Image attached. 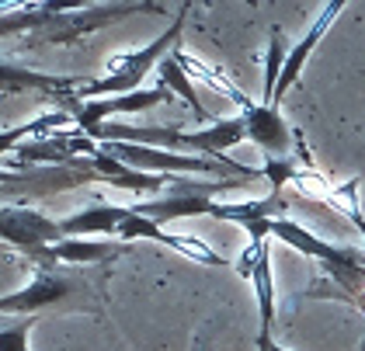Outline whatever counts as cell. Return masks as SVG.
Here are the masks:
<instances>
[{
    "label": "cell",
    "instance_id": "cell-1",
    "mask_svg": "<svg viewBox=\"0 0 365 351\" xmlns=\"http://www.w3.org/2000/svg\"><path fill=\"white\" fill-rule=\"evenodd\" d=\"M98 146L101 143H136V146H153V150H168V153H181V157H209L220 163H237L226 157L230 146H237L240 139H247L244 118H220L198 133H185V129H170V126H125V122H105L94 133H87Z\"/></svg>",
    "mask_w": 365,
    "mask_h": 351
},
{
    "label": "cell",
    "instance_id": "cell-2",
    "mask_svg": "<svg viewBox=\"0 0 365 351\" xmlns=\"http://www.w3.org/2000/svg\"><path fill=\"white\" fill-rule=\"evenodd\" d=\"M133 14H164L160 4L150 0H122V4H70V0H53L49 14L38 31H31L29 42L31 49L38 46H73L87 35H94L98 28H108L122 18Z\"/></svg>",
    "mask_w": 365,
    "mask_h": 351
},
{
    "label": "cell",
    "instance_id": "cell-3",
    "mask_svg": "<svg viewBox=\"0 0 365 351\" xmlns=\"http://www.w3.org/2000/svg\"><path fill=\"white\" fill-rule=\"evenodd\" d=\"M268 237H279L282 243L307 254L309 261H317L327 271V278L334 282V289L327 296L348 299V302H365V254L359 247H337V243L320 240L303 223H292V219H272Z\"/></svg>",
    "mask_w": 365,
    "mask_h": 351
},
{
    "label": "cell",
    "instance_id": "cell-4",
    "mask_svg": "<svg viewBox=\"0 0 365 351\" xmlns=\"http://www.w3.org/2000/svg\"><path fill=\"white\" fill-rule=\"evenodd\" d=\"M185 18H188V4L174 14L168 31H160L150 46H143L136 53L118 56L108 73L98 77V81H87L73 98L77 101H98V98H122V94H133V91H143V81L153 66H160L174 49H178V39H181V28H185Z\"/></svg>",
    "mask_w": 365,
    "mask_h": 351
},
{
    "label": "cell",
    "instance_id": "cell-5",
    "mask_svg": "<svg viewBox=\"0 0 365 351\" xmlns=\"http://www.w3.org/2000/svg\"><path fill=\"white\" fill-rule=\"evenodd\" d=\"M101 150L115 157L118 163L143 171V174H164V178H192V174H212V181H226L230 178H264L257 167H244V163H220L209 157H181V153H168V150H153V146H136V143H101Z\"/></svg>",
    "mask_w": 365,
    "mask_h": 351
},
{
    "label": "cell",
    "instance_id": "cell-6",
    "mask_svg": "<svg viewBox=\"0 0 365 351\" xmlns=\"http://www.w3.org/2000/svg\"><path fill=\"white\" fill-rule=\"evenodd\" d=\"M66 265H53V268H35L25 289L0 296V317H38L42 310H70L66 302L84 296V285L66 275Z\"/></svg>",
    "mask_w": 365,
    "mask_h": 351
},
{
    "label": "cell",
    "instance_id": "cell-7",
    "mask_svg": "<svg viewBox=\"0 0 365 351\" xmlns=\"http://www.w3.org/2000/svg\"><path fill=\"white\" fill-rule=\"evenodd\" d=\"M170 98V91L164 83L157 87H143V91H133V94H122V98H98V101H77L73 94L59 98L63 111L73 118V129L81 133H94L98 126H105L112 115H140L146 108H157Z\"/></svg>",
    "mask_w": 365,
    "mask_h": 351
},
{
    "label": "cell",
    "instance_id": "cell-8",
    "mask_svg": "<svg viewBox=\"0 0 365 351\" xmlns=\"http://www.w3.org/2000/svg\"><path fill=\"white\" fill-rule=\"evenodd\" d=\"M226 94L240 105V118H244L247 139L264 153V161H292V143H296V136L289 129V122L282 118L279 105L251 101V98H244V94L233 91V87H226Z\"/></svg>",
    "mask_w": 365,
    "mask_h": 351
},
{
    "label": "cell",
    "instance_id": "cell-9",
    "mask_svg": "<svg viewBox=\"0 0 365 351\" xmlns=\"http://www.w3.org/2000/svg\"><path fill=\"white\" fill-rule=\"evenodd\" d=\"M237 271L254 285V299H257V313H261V327H257V351L272 345L275 334V278H272V254H268V237H251V247L244 250V258L237 261Z\"/></svg>",
    "mask_w": 365,
    "mask_h": 351
},
{
    "label": "cell",
    "instance_id": "cell-10",
    "mask_svg": "<svg viewBox=\"0 0 365 351\" xmlns=\"http://www.w3.org/2000/svg\"><path fill=\"white\" fill-rule=\"evenodd\" d=\"M0 240L18 247L25 258H35L38 250L63 240V230L59 219H49L31 205H0Z\"/></svg>",
    "mask_w": 365,
    "mask_h": 351
},
{
    "label": "cell",
    "instance_id": "cell-11",
    "mask_svg": "<svg viewBox=\"0 0 365 351\" xmlns=\"http://www.w3.org/2000/svg\"><path fill=\"white\" fill-rule=\"evenodd\" d=\"M115 237L122 243L157 240V243H164V247H170V250H178V254L198 261V265H212V268H226V265H230L223 254H216L205 240H198V237H181V233H168V230H160V223H153V219H146V216H136L133 209H129V219L118 226Z\"/></svg>",
    "mask_w": 365,
    "mask_h": 351
},
{
    "label": "cell",
    "instance_id": "cell-12",
    "mask_svg": "<svg viewBox=\"0 0 365 351\" xmlns=\"http://www.w3.org/2000/svg\"><path fill=\"white\" fill-rule=\"evenodd\" d=\"M341 11H344V0H334V4H327L313 21H309V28L296 39V46L289 49V56H285V66H282V77H279V87H275V98H272V105H279L282 98L296 87V81L303 77V66H307V59L313 56V49L320 46V39L327 35V28L334 25L337 18H341Z\"/></svg>",
    "mask_w": 365,
    "mask_h": 351
},
{
    "label": "cell",
    "instance_id": "cell-13",
    "mask_svg": "<svg viewBox=\"0 0 365 351\" xmlns=\"http://www.w3.org/2000/svg\"><path fill=\"white\" fill-rule=\"evenodd\" d=\"M129 243L122 240H98V237H66L53 243L46 250H38L31 261L38 268H53V265H105L115 261L118 254H125Z\"/></svg>",
    "mask_w": 365,
    "mask_h": 351
},
{
    "label": "cell",
    "instance_id": "cell-14",
    "mask_svg": "<svg viewBox=\"0 0 365 351\" xmlns=\"http://www.w3.org/2000/svg\"><path fill=\"white\" fill-rule=\"evenodd\" d=\"M84 77H53V73H38V70H29V66H18V63H7L0 59V94H29V91H38L46 98H66V94H77L84 87Z\"/></svg>",
    "mask_w": 365,
    "mask_h": 351
},
{
    "label": "cell",
    "instance_id": "cell-15",
    "mask_svg": "<svg viewBox=\"0 0 365 351\" xmlns=\"http://www.w3.org/2000/svg\"><path fill=\"white\" fill-rule=\"evenodd\" d=\"M129 219V205H91L77 216L59 219V230H63V240L66 237H98L105 240L108 233H118V226Z\"/></svg>",
    "mask_w": 365,
    "mask_h": 351
},
{
    "label": "cell",
    "instance_id": "cell-16",
    "mask_svg": "<svg viewBox=\"0 0 365 351\" xmlns=\"http://www.w3.org/2000/svg\"><path fill=\"white\" fill-rule=\"evenodd\" d=\"M160 70V83L168 87V91H174V94H181L185 101H188V108H192V115H195L198 122H209V115H205V108H202V101H198L195 87H192V81H188V73H185V53L181 49H174V53L157 66Z\"/></svg>",
    "mask_w": 365,
    "mask_h": 351
},
{
    "label": "cell",
    "instance_id": "cell-17",
    "mask_svg": "<svg viewBox=\"0 0 365 351\" xmlns=\"http://www.w3.org/2000/svg\"><path fill=\"white\" fill-rule=\"evenodd\" d=\"M285 31L279 25H272V35H268V53H264V81H261V105H272L275 98V87H279L282 66H285Z\"/></svg>",
    "mask_w": 365,
    "mask_h": 351
},
{
    "label": "cell",
    "instance_id": "cell-18",
    "mask_svg": "<svg viewBox=\"0 0 365 351\" xmlns=\"http://www.w3.org/2000/svg\"><path fill=\"white\" fill-rule=\"evenodd\" d=\"M327 198L334 202L337 209L344 213V216L355 223V230L362 233V243H365V213H362V202H359V178H351V181H341L334 188L327 191ZM365 250V247H362Z\"/></svg>",
    "mask_w": 365,
    "mask_h": 351
},
{
    "label": "cell",
    "instance_id": "cell-19",
    "mask_svg": "<svg viewBox=\"0 0 365 351\" xmlns=\"http://www.w3.org/2000/svg\"><path fill=\"white\" fill-rule=\"evenodd\" d=\"M35 320L38 317H21L14 324L0 327V351H31L29 334H31V327H35Z\"/></svg>",
    "mask_w": 365,
    "mask_h": 351
},
{
    "label": "cell",
    "instance_id": "cell-20",
    "mask_svg": "<svg viewBox=\"0 0 365 351\" xmlns=\"http://www.w3.org/2000/svg\"><path fill=\"white\" fill-rule=\"evenodd\" d=\"M261 174L272 181V195H282L285 181H296V178H299V167L292 161H264Z\"/></svg>",
    "mask_w": 365,
    "mask_h": 351
},
{
    "label": "cell",
    "instance_id": "cell-21",
    "mask_svg": "<svg viewBox=\"0 0 365 351\" xmlns=\"http://www.w3.org/2000/svg\"><path fill=\"white\" fill-rule=\"evenodd\" d=\"M264 351H289V348H282V345H275V341H272V345H268Z\"/></svg>",
    "mask_w": 365,
    "mask_h": 351
},
{
    "label": "cell",
    "instance_id": "cell-22",
    "mask_svg": "<svg viewBox=\"0 0 365 351\" xmlns=\"http://www.w3.org/2000/svg\"><path fill=\"white\" fill-rule=\"evenodd\" d=\"M7 11H11V4H4V7H0V14H7Z\"/></svg>",
    "mask_w": 365,
    "mask_h": 351
}]
</instances>
